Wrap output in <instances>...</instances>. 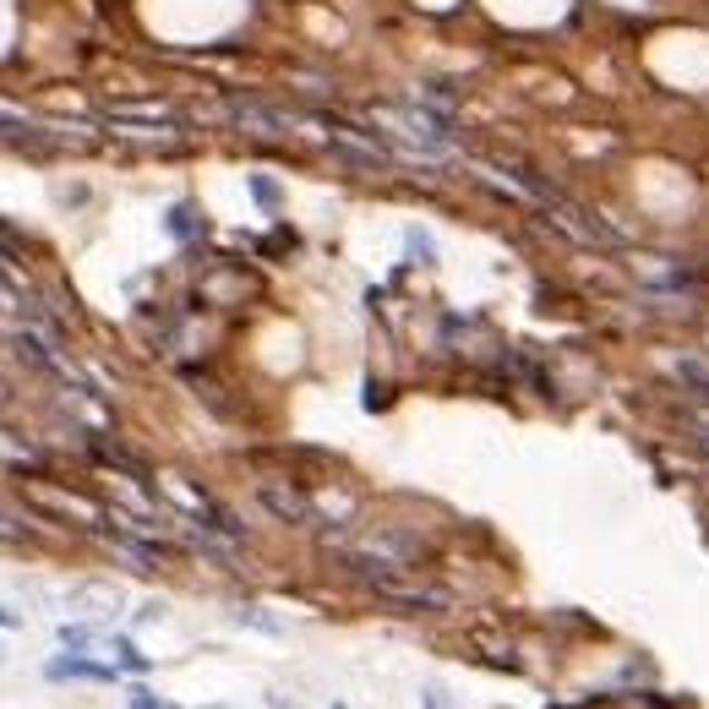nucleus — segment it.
<instances>
[{"instance_id": "obj_2", "label": "nucleus", "mask_w": 709, "mask_h": 709, "mask_svg": "<svg viewBox=\"0 0 709 709\" xmlns=\"http://www.w3.org/2000/svg\"><path fill=\"white\" fill-rule=\"evenodd\" d=\"M256 497H262V503L273 507V513H279L284 524H311V503H305V497L295 492V486L284 492L279 480H262V486H256Z\"/></svg>"}, {"instance_id": "obj_1", "label": "nucleus", "mask_w": 709, "mask_h": 709, "mask_svg": "<svg viewBox=\"0 0 709 709\" xmlns=\"http://www.w3.org/2000/svg\"><path fill=\"white\" fill-rule=\"evenodd\" d=\"M224 120L246 126L256 137H284V132L301 126V115H290V109H279V104H262V99H230L224 104Z\"/></svg>"}, {"instance_id": "obj_4", "label": "nucleus", "mask_w": 709, "mask_h": 709, "mask_svg": "<svg viewBox=\"0 0 709 709\" xmlns=\"http://www.w3.org/2000/svg\"><path fill=\"white\" fill-rule=\"evenodd\" d=\"M688 420H693V426H699V431L709 437V409H688Z\"/></svg>"}, {"instance_id": "obj_5", "label": "nucleus", "mask_w": 709, "mask_h": 709, "mask_svg": "<svg viewBox=\"0 0 709 709\" xmlns=\"http://www.w3.org/2000/svg\"><path fill=\"white\" fill-rule=\"evenodd\" d=\"M132 709H169V705H158V699H148V693H137V699H132Z\"/></svg>"}, {"instance_id": "obj_3", "label": "nucleus", "mask_w": 709, "mask_h": 709, "mask_svg": "<svg viewBox=\"0 0 709 709\" xmlns=\"http://www.w3.org/2000/svg\"><path fill=\"white\" fill-rule=\"evenodd\" d=\"M60 644L66 650H88L94 644V628H60Z\"/></svg>"}]
</instances>
